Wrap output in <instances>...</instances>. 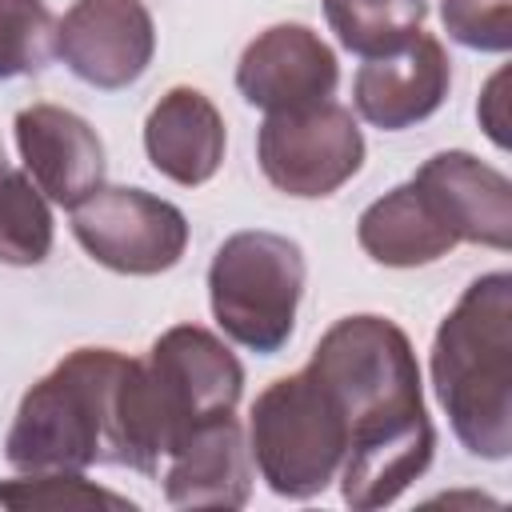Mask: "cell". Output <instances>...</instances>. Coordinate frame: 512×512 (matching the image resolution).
I'll return each instance as SVG.
<instances>
[{"label": "cell", "mask_w": 512, "mask_h": 512, "mask_svg": "<svg viewBox=\"0 0 512 512\" xmlns=\"http://www.w3.org/2000/svg\"><path fill=\"white\" fill-rule=\"evenodd\" d=\"M308 368L344 412L348 456L336 476L344 504L376 512L400 500L436 452L408 332L376 312L344 316L316 340Z\"/></svg>", "instance_id": "1"}, {"label": "cell", "mask_w": 512, "mask_h": 512, "mask_svg": "<svg viewBox=\"0 0 512 512\" xmlns=\"http://www.w3.org/2000/svg\"><path fill=\"white\" fill-rule=\"evenodd\" d=\"M228 132L220 108L188 84L168 88L144 120V152L160 176L180 188H200L224 164Z\"/></svg>", "instance_id": "15"}, {"label": "cell", "mask_w": 512, "mask_h": 512, "mask_svg": "<svg viewBox=\"0 0 512 512\" xmlns=\"http://www.w3.org/2000/svg\"><path fill=\"white\" fill-rule=\"evenodd\" d=\"M428 16L424 0H324V20L336 32V40L364 56H388L404 48Z\"/></svg>", "instance_id": "17"}, {"label": "cell", "mask_w": 512, "mask_h": 512, "mask_svg": "<svg viewBox=\"0 0 512 512\" xmlns=\"http://www.w3.org/2000/svg\"><path fill=\"white\" fill-rule=\"evenodd\" d=\"M452 88V64L436 36L416 32L404 48L364 60L352 80V104L360 120L380 132H404L428 120Z\"/></svg>", "instance_id": "11"}, {"label": "cell", "mask_w": 512, "mask_h": 512, "mask_svg": "<svg viewBox=\"0 0 512 512\" xmlns=\"http://www.w3.org/2000/svg\"><path fill=\"white\" fill-rule=\"evenodd\" d=\"M16 148L32 184L64 208H76L104 184V144L96 128L60 104H28L16 112Z\"/></svg>", "instance_id": "12"}, {"label": "cell", "mask_w": 512, "mask_h": 512, "mask_svg": "<svg viewBox=\"0 0 512 512\" xmlns=\"http://www.w3.org/2000/svg\"><path fill=\"white\" fill-rule=\"evenodd\" d=\"M412 184L436 204L460 244H484L496 252L512 248V184L500 168L452 148L428 156Z\"/></svg>", "instance_id": "13"}, {"label": "cell", "mask_w": 512, "mask_h": 512, "mask_svg": "<svg viewBox=\"0 0 512 512\" xmlns=\"http://www.w3.org/2000/svg\"><path fill=\"white\" fill-rule=\"evenodd\" d=\"M156 52V24L144 0H76L56 24V56L76 80L100 92L136 84Z\"/></svg>", "instance_id": "9"}, {"label": "cell", "mask_w": 512, "mask_h": 512, "mask_svg": "<svg viewBox=\"0 0 512 512\" xmlns=\"http://www.w3.org/2000/svg\"><path fill=\"white\" fill-rule=\"evenodd\" d=\"M304 272L296 240L264 228L232 232L208 264L212 320L232 344L256 356H276L292 340Z\"/></svg>", "instance_id": "6"}, {"label": "cell", "mask_w": 512, "mask_h": 512, "mask_svg": "<svg viewBox=\"0 0 512 512\" xmlns=\"http://www.w3.org/2000/svg\"><path fill=\"white\" fill-rule=\"evenodd\" d=\"M8 176H12V164L4 160V148H0V188H4V180H8Z\"/></svg>", "instance_id": "23"}, {"label": "cell", "mask_w": 512, "mask_h": 512, "mask_svg": "<svg viewBox=\"0 0 512 512\" xmlns=\"http://www.w3.org/2000/svg\"><path fill=\"white\" fill-rule=\"evenodd\" d=\"M52 252V208L28 172L12 168L0 188V264L32 268Z\"/></svg>", "instance_id": "18"}, {"label": "cell", "mask_w": 512, "mask_h": 512, "mask_svg": "<svg viewBox=\"0 0 512 512\" xmlns=\"http://www.w3.org/2000/svg\"><path fill=\"white\" fill-rule=\"evenodd\" d=\"M244 368L200 324L160 332L144 360L128 356L120 380V464L160 476L164 460L208 420L236 412Z\"/></svg>", "instance_id": "2"}, {"label": "cell", "mask_w": 512, "mask_h": 512, "mask_svg": "<svg viewBox=\"0 0 512 512\" xmlns=\"http://www.w3.org/2000/svg\"><path fill=\"white\" fill-rule=\"evenodd\" d=\"M444 32L472 52L512 48V0H444Z\"/></svg>", "instance_id": "21"}, {"label": "cell", "mask_w": 512, "mask_h": 512, "mask_svg": "<svg viewBox=\"0 0 512 512\" xmlns=\"http://www.w3.org/2000/svg\"><path fill=\"white\" fill-rule=\"evenodd\" d=\"M128 356L116 348H76L40 376L4 436L16 472H84L120 464V380Z\"/></svg>", "instance_id": "4"}, {"label": "cell", "mask_w": 512, "mask_h": 512, "mask_svg": "<svg viewBox=\"0 0 512 512\" xmlns=\"http://www.w3.org/2000/svg\"><path fill=\"white\" fill-rule=\"evenodd\" d=\"M172 508H244L252 496V456L240 420L216 416L200 424L160 468Z\"/></svg>", "instance_id": "14"}, {"label": "cell", "mask_w": 512, "mask_h": 512, "mask_svg": "<svg viewBox=\"0 0 512 512\" xmlns=\"http://www.w3.org/2000/svg\"><path fill=\"white\" fill-rule=\"evenodd\" d=\"M72 236L96 264L120 276H160L180 264L188 220L172 200L144 188L100 184L72 208Z\"/></svg>", "instance_id": "8"}, {"label": "cell", "mask_w": 512, "mask_h": 512, "mask_svg": "<svg viewBox=\"0 0 512 512\" xmlns=\"http://www.w3.org/2000/svg\"><path fill=\"white\" fill-rule=\"evenodd\" d=\"M248 456L260 480L284 500H312L340 476L348 456L344 412L308 364L272 380L252 400Z\"/></svg>", "instance_id": "5"}, {"label": "cell", "mask_w": 512, "mask_h": 512, "mask_svg": "<svg viewBox=\"0 0 512 512\" xmlns=\"http://www.w3.org/2000/svg\"><path fill=\"white\" fill-rule=\"evenodd\" d=\"M360 248L384 268H420L448 256L460 240L436 212V204L412 184H396L380 200H372L356 220Z\"/></svg>", "instance_id": "16"}, {"label": "cell", "mask_w": 512, "mask_h": 512, "mask_svg": "<svg viewBox=\"0 0 512 512\" xmlns=\"http://www.w3.org/2000/svg\"><path fill=\"white\" fill-rule=\"evenodd\" d=\"M256 160L264 180L284 196L320 200L364 168V136L336 100L300 112H268L256 128Z\"/></svg>", "instance_id": "7"}, {"label": "cell", "mask_w": 512, "mask_h": 512, "mask_svg": "<svg viewBox=\"0 0 512 512\" xmlns=\"http://www.w3.org/2000/svg\"><path fill=\"white\" fill-rule=\"evenodd\" d=\"M340 64L336 52L308 24L264 28L236 64V88L252 108L300 112L336 96Z\"/></svg>", "instance_id": "10"}, {"label": "cell", "mask_w": 512, "mask_h": 512, "mask_svg": "<svg viewBox=\"0 0 512 512\" xmlns=\"http://www.w3.org/2000/svg\"><path fill=\"white\" fill-rule=\"evenodd\" d=\"M56 56V16L44 0H0V84L36 76Z\"/></svg>", "instance_id": "19"}, {"label": "cell", "mask_w": 512, "mask_h": 512, "mask_svg": "<svg viewBox=\"0 0 512 512\" xmlns=\"http://www.w3.org/2000/svg\"><path fill=\"white\" fill-rule=\"evenodd\" d=\"M500 88H504V72H496L492 80H488V88H484V96H480V104H476V116H480V124L488 128V136L496 140V148H508V124H504V96H500Z\"/></svg>", "instance_id": "22"}, {"label": "cell", "mask_w": 512, "mask_h": 512, "mask_svg": "<svg viewBox=\"0 0 512 512\" xmlns=\"http://www.w3.org/2000/svg\"><path fill=\"white\" fill-rule=\"evenodd\" d=\"M432 388L476 460L512 456V276H476L432 340Z\"/></svg>", "instance_id": "3"}, {"label": "cell", "mask_w": 512, "mask_h": 512, "mask_svg": "<svg viewBox=\"0 0 512 512\" xmlns=\"http://www.w3.org/2000/svg\"><path fill=\"white\" fill-rule=\"evenodd\" d=\"M0 504H8V508H120V512H136V504L128 496L84 480V472H24L16 480H0Z\"/></svg>", "instance_id": "20"}]
</instances>
